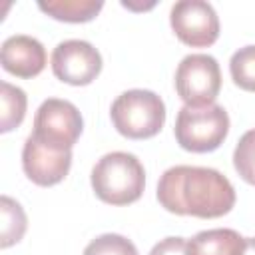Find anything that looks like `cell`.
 <instances>
[{"mask_svg":"<svg viewBox=\"0 0 255 255\" xmlns=\"http://www.w3.org/2000/svg\"><path fill=\"white\" fill-rule=\"evenodd\" d=\"M157 201L163 209L175 215L213 219L233 209L235 189L217 169L175 165L165 169L159 177Z\"/></svg>","mask_w":255,"mask_h":255,"instance_id":"obj_1","label":"cell"},{"mask_svg":"<svg viewBox=\"0 0 255 255\" xmlns=\"http://www.w3.org/2000/svg\"><path fill=\"white\" fill-rule=\"evenodd\" d=\"M96 195L110 205H128L141 197L145 171L139 159L128 151H112L100 157L92 169Z\"/></svg>","mask_w":255,"mask_h":255,"instance_id":"obj_2","label":"cell"},{"mask_svg":"<svg viewBox=\"0 0 255 255\" xmlns=\"http://www.w3.org/2000/svg\"><path fill=\"white\" fill-rule=\"evenodd\" d=\"M114 128L129 139H147L165 124V104L151 90H128L110 110Z\"/></svg>","mask_w":255,"mask_h":255,"instance_id":"obj_3","label":"cell"},{"mask_svg":"<svg viewBox=\"0 0 255 255\" xmlns=\"http://www.w3.org/2000/svg\"><path fill=\"white\" fill-rule=\"evenodd\" d=\"M229 131V116L219 104L183 106L175 120L177 143L193 153H207L217 149Z\"/></svg>","mask_w":255,"mask_h":255,"instance_id":"obj_4","label":"cell"},{"mask_svg":"<svg viewBox=\"0 0 255 255\" xmlns=\"http://www.w3.org/2000/svg\"><path fill=\"white\" fill-rule=\"evenodd\" d=\"M175 90L185 106H209L221 90V70L209 54H189L175 70Z\"/></svg>","mask_w":255,"mask_h":255,"instance_id":"obj_5","label":"cell"},{"mask_svg":"<svg viewBox=\"0 0 255 255\" xmlns=\"http://www.w3.org/2000/svg\"><path fill=\"white\" fill-rule=\"evenodd\" d=\"M82 129H84L82 114L72 102L48 98L40 104L34 116L32 135L42 143H48L60 149H72Z\"/></svg>","mask_w":255,"mask_h":255,"instance_id":"obj_6","label":"cell"},{"mask_svg":"<svg viewBox=\"0 0 255 255\" xmlns=\"http://www.w3.org/2000/svg\"><path fill=\"white\" fill-rule=\"evenodd\" d=\"M171 30L191 48H207L219 38V18L209 2L181 0L169 12Z\"/></svg>","mask_w":255,"mask_h":255,"instance_id":"obj_7","label":"cell"},{"mask_svg":"<svg viewBox=\"0 0 255 255\" xmlns=\"http://www.w3.org/2000/svg\"><path fill=\"white\" fill-rule=\"evenodd\" d=\"M52 72L64 84L88 86L102 72V56L86 40H64L52 52Z\"/></svg>","mask_w":255,"mask_h":255,"instance_id":"obj_8","label":"cell"},{"mask_svg":"<svg viewBox=\"0 0 255 255\" xmlns=\"http://www.w3.org/2000/svg\"><path fill=\"white\" fill-rule=\"evenodd\" d=\"M72 165V149H60L42 143L32 133L28 135L22 149V167L30 181L42 187L60 183Z\"/></svg>","mask_w":255,"mask_h":255,"instance_id":"obj_9","label":"cell"},{"mask_svg":"<svg viewBox=\"0 0 255 255\" xmlns=\"http://www.w3.org/2000/svg\"><path fill=\"white\" fill-rule=\"evenodd\" d=\"M0 62L2 68L16 78H34L46 66V50L36 38L16 34L4 40Z\"/></svg>","mask_w":255,"mask_h":255,"instance_id":"obj_10","label":"cell"},{"mask_svg":"<svg viewBox=\"0 0 255 255\" xmlns=\"http://www.w3.org/2000/svg\"><path fill=\"white\" fill-rule=\"evenodd\" d=\"M245 237L233 229L199 231L187 241V255H241Z\"/></svg>","mask_w":255,"mask_h":255,"instance_id":"obj_11","label":"cell"},{"mask_svg":"<svg viewBox=\"0 0 255 255\" xmlns=\"http://www.w3.org/2000/svg\"><path fill=\"white\" fill-rule=\"evenodd\" d=\"M38 8L52 16L54 20L60 22H90L94 20L100 10L104 8V2L96 0H48V2H38Z\"/></svg>","mask_w":255,"mask_h":255,"instance_id":"obj_12","label":"cell"},{"mask_svg":"<svg viewBox=\"0 0 255 255\" xmlns=\"http://www.w3.org/2000/svg\"><path fill=\"white\" fill-rule=\"evenodd\" d=\"M26 116V94L24 90L2 82L0 84V131L6 133L22 124Z\"/></svg>","mask_w":255,"mask_h":255,"instance_id":"obj_13","label":"cell"},{"mask_svg":"<svg viewBox=\"0 0 255 255\" xmlns=\"http://www.w3.org/2000/svg\"><path fill=\"white\" fill-rule=\"evenodd\" d=\"M0 213H2V237H0L2 241H0V245L6 249L24 237L26 227H28V219H26L22 205L8 195L0 197Z\"/></svg>","mask_w":255,"mask_h":255,"instance_id":"obj_14","label":"cell"},{"mask_svg":"<svg viewBox=\"0 0 255 255\" xmlns=\"http://www.w3.org/2000/svg\"><path fill=\"white\" fill-rule=\"evenodd\" d=\"M229 72L235 86L245 92H255V46L239 48L229 60Z\"/></svg>","mask_w":255,"mask_h":255,"instance_id":"obj_15","label":"cell"},{"mask_svg":"<svg viewBox=\"0 0 255 255\" xmlns=\"http://www.w3.org/2000/svg\"><path fill=\"white\" fill-rule=\"evenodd\" d=\"M233 165L243 181L255 185V129L241 135L233 151Z\"/></svg>","mask_w":255,"mask_h":255,"instance_id":"obj_16","label":"cell"},{"mask_svg":"<svg viewBox=\"0 0 255 255\" xmlns=\"http://www.w3.org/2000/svg\"><path fill=\"white\" fill-rule=\"evenodd\" d=\"M84 255H137L135 245L118 233H104L88 243Z\"/></svg>","mask_w":255,"mask_h":255,"instance_id":"obj_17","label":"cell"},{"mask_svg":"<svg viewBox=\"0 0 255 255\" xmlns=\"http://www.w3.org/2000/svg\"><path fill=\"white\" fill-rule=\"evenodd\" d=\"M149 255H187V241L183 237H165L151 247Z\"/></svg>","mask_w":255,"mask_h":255,"instance_id":"obj_18","label":"cell"},{"mask_svg":"<svg viewBox=\"0 0 255 255\" xmlns=\"http://www.w3.org/2000/svg\"><path fill=\"white\" fill-rule=\"evenodd\" d=\"M241 255H255V237H247L245 239Z\"/></svg>","mask_w":255,"mask_h":255,"instance_id":"obj_19","label":"cell"}]
</instances>
